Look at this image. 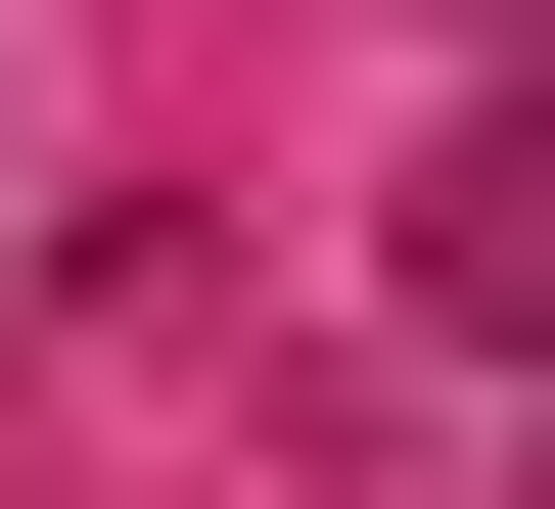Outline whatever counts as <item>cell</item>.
Masks as SVG:
<instances>
[{
	"mask_svg": "<svg viewBox=\"0 0 555 509\" xmlns=\"http://www.w3.org/2000/svg\"><path fill=\"white\" fill-rule=\"evenodd\" d=\"M416 325H463V371L555 325V93H463V139H416Z\"/></svg>",
	"mask_w": 555,
	"mask_h": 509,
	"instance_id": "obj_1",
	"label": "cell"
}]
</instances>
